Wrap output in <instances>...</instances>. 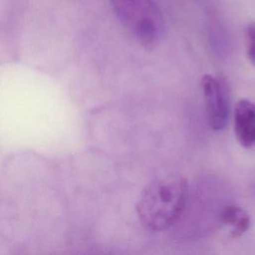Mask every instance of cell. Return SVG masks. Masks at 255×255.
Wrapping results in <instances>:
<instances>
[{
    "mask_svg": "<svg viewBox=\"0 0 255 255\" xmlns=\"http://www.w3.org/2000/svg\"><path fill=\"white\" fill-rule=\"evenodd\" d=\"M220 219L223 223L231 227L230 236L237 238L243 235L250 227V216L240 206L229 204L224 206L220 211Z\"/></svg>",
    "mask_w": 255,
    "mask_h": 255,
    "instance_id": "5",
    "label": "cell"
},
{
    "mask_svg": "<svg viewBox=\"0 0 255 255\" xmlns=\"http://www.w3.org/2000/svg\"><path fill=\"white\" fill-rule=\"evenodd\" d=\"M187 199L186 180L179 176H166L146 185L135 209L146 229L162 231L177 221L185 209Z\"/></svg>",
    "mask_w": 255,
    "mask_h": 255,
    "instance_id": "1",
    "label": "cell"
},
{
    "mask_svg": "<svg viewBox=\"0 0 255 255\" xmlns=\"http://www.w3.org/2000/svg\"><path fill=\"white\" fill-rule=\"evenodd\" d=\"M234 131L243 147L255 146V103L246 99L237 103L234 112Z\"/></svg>",
    "mask_w": 255,
    "mask_h": 255,
    "instance_id": "4",
    "label": "cell"
},
{
    "mask_svg": "<svg viewBox=\"0 0 255 255\" xmlns=\"http://www.w3.org/2000/svg\"><path fill=\"white\" fill-rule=\"evenodd\" d=\"M207 122L214 130L225 128L229 116V93L226 83L220 77L204 75L201 78Z\"/></svg>",
    "mask_w": 255,
    "mask_h": 255,
    "instance_id": "3",
    "label": "cell"
},
{
    "mask_svg": "<svg viewBox=\"0 0 255 255\" xmlns=\"http://www.w3.org/2000/svg\"><path fill=\"white\" fill-rule=\"evenodd\" d=\"M120 23L143 47H155L164 34V17L155 0H110Z\"/></svg>",
    "mask_w": 255,
    "mask_h": 255,
    "instance_id": "2",
    "label": "cell"
},
{
    "mask_svg": "<svg viewBox=\"0 0 255 255\" xmlns=\"http://www.w3.org/2000/svg\"><path fill=\"white\" fill-rule=\"evenodd\" d=\"M246 54L249 62L255 67V23H249L245 29Z\"/></svg>",
    "mask_w": 255,
    "mask_h": 255,
    "instance_id": "6",
    "label": "cell"
}]
</instances>
